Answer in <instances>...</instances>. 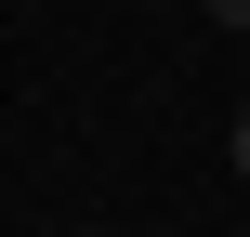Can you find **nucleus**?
<instances>
[{"label": "nucleus", "mask_w": 250, "mask_h": 237, "mask_svg": "<svg viewBox=\"0 0 250 237\" xmlns=\"http://www.w3.org/2000/svg\"><path fill=\"white\" fill-rule=\"evenodd\" d=\"M237 185H250V106H237Z\"/></svg>", "instance_id": "obj_2"}, {"label": "nucleus", "mask_w": 250, "mask_h": 237, "mask_svg": "<svg viewBox=\"0 0 250 237\" xmlns=\"http://www.w3.org/2000/svg\"><path fill=\"white\" fill-rule=\"evenodd\" d=\"M211 26H250V0H211Z\"/></svg>", "instance_id": "obj_1"}]
</instances>
